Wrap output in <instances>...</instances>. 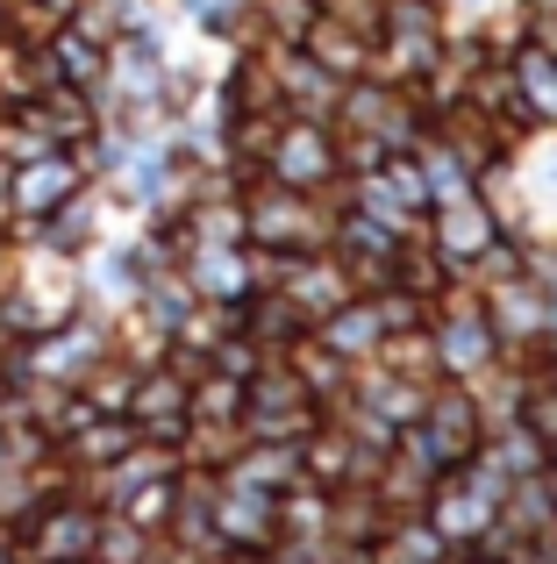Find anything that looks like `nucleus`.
<instances>
[{
    "mask_svg": "<svg viewBox=\"0 0 557 564\" xmlns=\"http://www.w3.org/2000/svg\"><path fill=\"white\" fill-rule=\"evenodd\" d=\"M243 243L251 250H329L336 229V186L329 193H301V186H278V180H243Z\"/></svg>",
    "mask_w": 557,
    "mask_h": 564,
    "instance_id": "nucleus-1",
    "label": "nucleus"
},
{
    "mask_svg": "<svg viewBox=\"0 0 557 564\" xmlns=\"http://www.w3.org/2000/svg\"><path fill=\"white\" fill-rule=\"evenodd\" d=\"M393 443L415 451L429 471H450V465H465V457L487 443V414H479V400H472V386H465V379H436L429 386V408H422Z\"/></svg>",
    "mask_w": 557,
    "mask_h": 564,
    "instance_id": "nucleus-2",
    "label": "nucleus"
},
{
    "mask_svg": "<svg viewBox=\"0 0 557 564\" xmlns=\"http://www.w3.org/2000/svg\"><path fill=\"white\" fill-rule=\"evenodd\" d=\"M315 422H321V400L301 386L286 358H265L243 379V436L251 443H301Z\"/></svg>",
    "mask_w": 557,
    "mask_h": 564,
    "instance_id": "nucleus-3",
    "label": "nucleus"
},
{
    "mask_svg": "<svg viewBox=\"0 0 557 564\" xmlns=\"http://www.w3.org/2000/svg\"><path fill=\"white\" fill-rule=\"evenodd\" d=\"M258 172L278 186L301 193H329L343 180V158H336V122H307V115H278L265 151H258Z\"/></svg>",
    "mask_w": 557,
    "mask_h": 564,
    "instance_id": "nucleus-4",
    "label": "nucleus"
},
{
    "mask_svg": "<svg viewBox=\"0 0 557 564\" xmlns=\"http://www.w3.org/2000/svg\"><path fill=\"white\" fill-rule=\"evenodd\" d=\"M336 129H364V137H379L386 151H415L422 129H429V100H422L415 86H393V79H379V72H364V79L343 86Z\"/></svg>",
    "mask_w": 557,
    "mask_h": 564,
    "instance_id": "nucleus-5",
    "label": "nucleus"
},
{
    "mask_svg": "<svg viewBox=\"0 0 557 564\" xmlns=\"http://www.w3.org/2000/svg\"><path fill=\"white\" fill-rule=\"evenodd\" d=\"M79 186H94V151L86 143H57V151H36L22 165H8V215H14V236L36 229L57 200H72Z\"/></svg>",
    "mask_w": 557,
    "mask_h": 564,
    "instance_id": "nucleus-6",
    "label": "nucleus"
},
{
    "mask_svg": "<svg viewBox=\"0 0 557 564\" xmlns=\"http://www.w3.org/2000/svg\"><path fill=\"white\" fill-rule=\"evenodd\" d=\"M251 51H258V65H265V79H272L278 115L336 122V108H343V79H336L329 65H315L301 43H258V36H251Z\"/></svg>",
    "mask_w": 557,
    "mask_h": 564,
    "instance_id": "nucleus-7",
    "label": "nucleus"
},
{
    "mask_svg": "<svg viewBox=\"0 0 557 564\" xmlns=\"http://www.w3.org/2000/svg\"><path fill=\"white\" fill-rule=\"evenodd\" d=\"M272 543H278V494L272 486H243V479L215 486V551H272Z\"/></svg>",
    "mask_w": 557,
    "mask_h": 564,
    "instance_id": "nucleus-8",
    "label": "nucleus"
},
{
    "mask_svg": "<svg viewBox=\"0 0 557 564\" xmlns=\"http://www.w3.org/2000/svg\"><path fill=\"white\" fill-rule=\"evenodd\" d=\"M186 393H194V372H179L172 358L143 365L136 386H129V422H136V436L172 443V451H179V436H186Z\"/></svg>",
    "mask_w": 557,
    "mask_h": 564,
    "instance_id": "nucleus-9",
    "label": "nucleus"
},
{
    "mask_svg": "<svg viewBox=\"0 0 557 564\" xmlns=\"http://www.w3.org/2000/svg\"><path fill=\"white\" fill-rule=\"evenodd\" d=\"M179 272L200 301L237 307L251 293V243H179Z\"/></svg>",
    "mask_w": 557,
    "mask_h": 564,
    "instance_id": "nucleus-10",
    "label": "nucleus"
},
{
    "mask_svg": "<svg viewBox=\"0 0 557 564\" xmlns=\"http://www.w3.org/2000/svg\"><path fill=\"white\" fill-rule=\"evenodd\" d=\"M501 57H507V79H515V100L529 115V129H557V51H544L536 36L515 29L501 43Z\"/></svg>",
    "mask_w": 557,
    "mask_h": 564,
    "instance_id": "nucleus-11",
    "label": "nucleus"
},
{
    "mask_svg": "<svg viewBox=\"0 0 557 564\" xmlns=\"http://www.w3.org/2000/svg\"><path fill=\"white\" fill-rule=\"evenodd\" d=\"M479 307H487V322H493V336H501V350H529L536 336H544V322H550V307H544V293L529 286V272H515V279H501V286H487L479 293Z\"/></svg>",
    "mask_w": 557,
    "mask_h": 564,
    "instance_id": "nucleus-12",
    "label": "nucleus"
},
{
    "mask_svg": "<svg viewBox=\"0 0 557 564\" xmlns=\"http://www.w3.org/2000/svg\"><path fill=\"white\" fill-rule=\"evenodd\" d=\"M315 336L336 350V358H350V365H364L379 344H386V315H379V301L372 293H350V301H336L329 315L315 322Z\"/></svg>",
    "mask_w": 557,
    "mask_h": 564,
    "instance_id": "nucleus-13",
    "label": "nucleus"
},
{
    "mask_svg": "<svg viewBox=\"0 0 557 564\" xmlns=\"http://www.w3.org/2000/svg\"><path fill=\"white\" fill-rule=\"evenodd\" d=\"M301 51L315 57V65H329L343 86L372 72V36H364V29H350V22H336V14H315V22H307Z\"/></svg>",
    "mask_w": 557,
    "mask_h": 564,
    "instance_id": "nucleus-14",
    "label": "nucleus"
},
{
    "mask_svg": "<svg viewBox=\"0 0 557 564\" xmlns=\"http://www.w3.org/2000/svg\"><path fill=\"white\" fill-rule=\"evenodd\" d=\"M436 479H444V471H429L415 451L393 443V451L379 457V471H372V494H379V508H386V514H422V500H429Z\"/></svg>",
    "mask_w": 557,
    "mask_h": 564,
    "instance_id": "nucleus-15",
    "label": "nucleus"
},
{
    "mask_svg": "<svg viewBox=\"0 0 557 564\" xmlns=\"http://www.w3.org/2000/svg\"><path fill=\"white\" fill-rule=\"evenodd\" d=\"M286 365H293V372H301V386H307V393L321 400V408H336V400L350 393V379H358V365H350V358H336V350L321 344L315 329H307L301 344L286 350Z\"/></svg>",
    "mask_w": 557,
    "mask_h": 564,
    "instance_id": "nucleus-16",
    "label": "nucleus"
},
{
    "mask_svg": "<svg viewBox=\"0 0 557 564\" xmlns=\"http://www.w3.org/2000/svg\"><path fill=\"white\" fill-rule=\"evenodd\" d=\"M222 479H243V486H293L301 479V443H243L237 457L222 465Z\"/></svg>",
    "mask_w": 557,
    "mask_h": 564,
    "instance_id": "nucleus-17",
    "label": "nucleus"
},
{
    "mask_svg": "<svg viewBox=\"0 0 557 564\" xmlns=\"http://www.w3.org/2000/svg\"><path fill=\"white\" fill-rule=\"evenodd\" d=\"M186 422H237L243 429V379L200 365V372H194V393H186Z\"/></svg>",
    "mask_w": 557,
    "mask_h": 564,
    "instance_id": "nucleus-18",
    "label": "nucleus"
},
{
    "mask_svg": "<svg viewBox=\"0 0 557 564\" xmlns=\"http://www.w3.org/2000/svg\"><path fill=\"white\" fill-rule=\"evenodd\" d=\"M379 557L386 564H444L450 543L429 529V514H393V529L379 536Z\"/></svg>",
    "mask_w": 557,
    "mask_h": 564,
    "instance_id": "nucleus-19",
    "label": "nucleus"
},
{
    "mask_svg": "<svg viewBox=\"0 0 557 564\" xmlns=\"http://www.w3.org/2000/svg\"><path fill=\"white\" fill-rule=\"evenodd\" d=\"M172 500H179V471H157V479L129 486V494L114 500V514H129L136 529H151V536H165V529H172Z\"/></svg>",
    "mask_w": 557,
    "mask_h": 564,
    "instance_id": "nucleus-20",
    "label": "nucleus"
},
{
    "mask_svg": "<svg viewBox=\"0 0 557 564\" xmlns=\"http://www.w3.org/2000/svg\"><path fill=\"white\" fill-rule=\"evenodd\" d=\"M372 365H386V372H401V379H436L429 322H415V329H386V344L372 350Z\"/></svg>",
    "mask_w": 557,
    "mask_h": 564,
    "instance_id": "nucleus-21",
    "label": "nucleus"
},
{
    "mask_svg": "<svg viewBox=\"0 0 557 564\" xmlns=\"http://www.w3.org/2000/svg\"><path fill=\"white\" fill-rule=\"evenodd\" d=\"M522 429H536L544 443H557V365H529V386H522Z\"/></svg>",
    "mask_w": 557,
    "mask_h": 564,
    "instance_id": "nucleus-22",
    "label": "nucleus"
},
{
    "mask_svg": "<svg viewBox=\"0 0 557 564\" xmlns=\"http://www.w3.org/2000/svg\"><path fill=\"white\" fill-rule=\"evenodd\" d=\"M379 172H386V186L401 193V200L415 207V215H429V180H422V158H415V151H393Z\"/></svg>",
    "mask_w": 557,
    "mask_h": 564,
    "instance_id": "nucleus-23",
    "label": "nucleus"
},
{
    "mask_svg": "<svg viewBox=\"0 0 557 564\" xmlns=\"http://www.w3.org/2000/svg\"><path fill=\"white\" fill-rule=\"evenodd\" d=\"M358 564H386V557H379V551H364V557H358Z\"/></svg>",
    "mask_w": 557,
    "mask_h": 564,
    "instance_id": "nucleus-24",
    "label": "nucleus"
}]
</instances>
